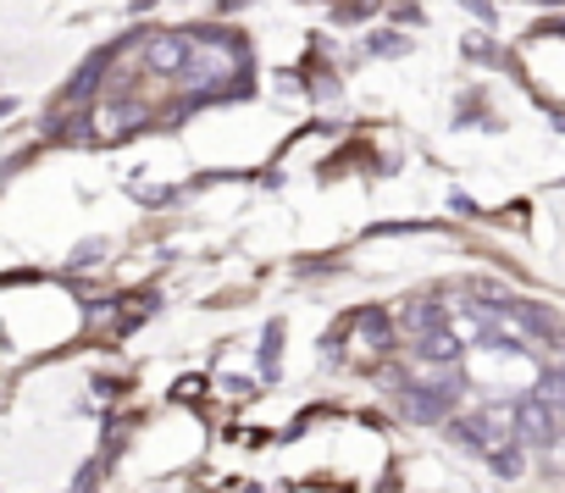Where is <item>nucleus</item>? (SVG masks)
<instances>
[{
	"instance_id": "nucleus-3",
	"label": "nucleus",
	"mask_w": 565,
	"mask_h": 493,
	"mask_svg": "<svg viewBox=\"0 0 565 493\" xmlns=\"http://www.w3.org/2000/svg\"><path fill=\"white\" fill-rule=\"evenodd\" d=\"M554 427H560V410H554V404H543L538 394L516 404V438H527V444H549V438H554Z\"/></svg>"
},
{
	"instance_id": "nucleus-4",
	"label": "nucleus",
	"mask_w": 565,
	"mask_h": 493,
	"mask_svg": "<svg viewBox=\"0 0 565 493\" xmlns=\"http://www.w3.org/2000/svg\"><path fill=\"white\" fill-rule=\"evenodd\" d=\"M189 50H195V39H184V34H155L150 45H144V61L155 67V72H184L189 67Z\"/></svg>"
},
{
	"instance_id": "nucleus-5",
	"label": "nucleus",
	"mask_w": 565,
	"mask_h": 493,
	"mask_svg": "<svg viewBox=\"0 0 565 493\" xmlns=\"http://www.w3.org/2000/svg\"><path fill=\"white\" fill-rule=\"evenodd\" d=\"M416 355L427 366H455L460 361V339L449 333V327H433V333H416Z\"/></svg>"
},
{
	"instance_id": "nucleus-7",
	"label": "nucleus",
	"mask_w": 565,
	"mask_h": 493,
	"mask_svg": "<svg viewBox=\"0 0 565 493\" xmlns=\"http://www.w3.org/2000/svg\"><path fill=\"white\" fill-rule=\"evenodd\" d=\"M560 416H565V404H560Z\"/></svg>"
},
{
	"instance_id": "nucleus-2",
	"label": "nucleus",
	"mask_w": 565,
	"mask_h": 493,
	"mask_svg": "<svg viewBox=\"0 0 565 493\" xmlns=\"http://www.w3.org/2000/svg\"><path fill=\"white\" fill-rule=\"evenodd\" d=\"M399 404H405L416 422H438L455 404V383H399Z\"/></svg>"
},
{
	"instance_id": "nucleus-1",
	"label": "nucleus",
	"mask_w": 565,
	"mask_h": 493,
	"mask_svg": "<svg viewBox=\"0 0 565 493\" xmlns=\"http://www.w3.org/2000/svg\"><path fill=\"white\" fill-rule=\"evenodd\" d=\"M455 438L460 444H471V449H482V455H505L510 444H516V410H505V404H489V410H476L471 422H455Z\"/></svg>"
},
{
	"instance_id": "nucleus-6",
	"label": "nucleus",
	"mask_w": 565,
	"mask_h": 493,
	"mask_svg": "<svg viewBox=\"0 0 565 493\" xmlns=\"http://www.w3.org/2000/svg\"><path fill=\"white\" fill-rule=\"evenodd\" d=\"M405 327H411V333H433V327H444V305L438 300H416L405 310Z\"/></svg>"
}]
</instances>
